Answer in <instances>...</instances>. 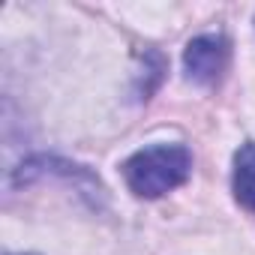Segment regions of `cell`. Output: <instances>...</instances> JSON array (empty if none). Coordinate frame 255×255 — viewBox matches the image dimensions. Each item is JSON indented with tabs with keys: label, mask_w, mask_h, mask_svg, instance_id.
<instances>
[{
	"label": "cell",
	"mask_w": 255,
	"mask_h": 255,
	"mask_svg": "<svg viewBox=\"0 0 255 255\" xmlns=\"http://www.w3.org/2000/svg\"><path fill=\"white\" fill-rule=\"evenodd\" d=\"M192 153L186 144H153L123 162V177L138 198H159L186 183Z\"/></svg>",
	"instance_id": "cell-1"
},
{
	"label": "cell",
	"mask_w": 255,
	"mask_h": 255,
	"mask_svg": "<svg viewBox=\"0 0 255 255\" xmlns=\"http://www.w3.org/2000/svg\"><path fill=\"white\" fill-rule=\"evenodd\" d=\"M228 60H231V48H228V39L219 33L195 36L183 51L186 78L195 84H216L225 75Z\"/></svg>",
	"instance_id": "cell-2"
},
{
	"label": "cell",
	"mask_w": 255,
	"mask_h": 255,
	"mask_svg": "<svg viewBox=\"0 0 255 255\" xmlns=\"http://www.w3.org/2000/svg\"><path fill=\"white\" fill-rule=\"evenodd\" d=\"M231 189H234L237 204L246 207L249 213H255V141H246V144L234 153Z\"/></svg>",
	"instance_id": "cell-3"
},
{
	"label": "cell",
	"mask_w": 255,
	"mask_h": 255,
	"mask_svg": "<svg viewBox=\"0 0 255 255\" xmlns=\"http://www.w3.org/2000/svg\"><path fill=\"white\" fill-rule=\"evenodd\" d=\"M27 255H33V252H27Z\"/></svg>",
	"instance_id": "cell-4"
}]
</instances>
